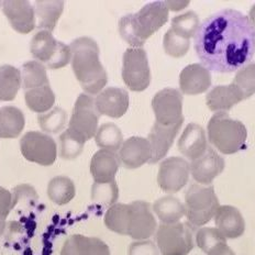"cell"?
Here are the masks:
<instances>
[{
	"label": "cell",
	"mask_w": 255,
	"mask_h": 255,
	"mask_svg": "<svg viewBox=\"0 0 255 255\" xmlns=\"http://www.w3.org/2000/svg\"><path fill=\"white\" fill-rule=\"evenodd\" d=\"M194 38L195 52L201 64L215 73L239 71L255 54V29L248 15L235 9L209 15Z\"/></svg>",
	"instance_id": "6da1fadb"
},
{
	"label": "cell",
	"mask_w": 255,
	"mask_h": 255,
	"mask_svg": "<svg viewBox=\"0 0 255 255\" xmlns=\"http://www.w3.org/2000/svg\"><path fill=\"white\" fill-rule=\"evenodd\" d=\"M72 67L77 81L89 95H98L108 82L107 72L99 60V46L94 39L82 36L71 45Z\"/></svg>",
	"instance_id": "7a4b0ae2"
},
{
	"label": "cell",
	"mask_w": 255,
	"mask_h": 255,
	"mask_svg": "<svg viewBox=\"0 0 255 255\" xmlns=\"http://www.w3.org/2000/svg\"><path fill=\"white\" fill-rule=\"evenodd\" d=\"M169 10L165 1H152L135 13L119 20V33L132 47H142L146 40L167 22Z\"/></svg>",
	"instance_id": "3957f363"
},
{
	"label": "cell",
	"mask_w": 255,
	"mask_h": 255,
	"mask_svg": "<svg viewBox=\"0 0 255 255\" xmlns=\"http://www.w3.org/2000/svg\"><path fill=\"white\" fill-rule=\"evenodd\" d=\"M208 139L222 154H235L246 146L248 130L241 121L226 113H217L208 122Z\"/></svg>",
	"instance_id": "277c9868"
},
{
	"label": "cell",
	"mask_w": 255,
	"mask_h": 255,
	"mask_svg": "<svg viewBox=\"0 0 255 255\" xmlns=\"http://www.w3.org/2000/svg\"><path fill=\"white\" fill-rule=\"evenodd\" d=\"M220 204L214 187L191 185L185 194V209L187 222L193 228L207 225L215 217Z\"/></svg>",
	"instance_id": "5b68a950"
},
{
	"label": "cell",
	"mask_w": 255,
	"mask_h": 255,
	"mask_svg": "<svg viewBox=\"0 0 255 255\" xmlns=\"http://www.w3.org/2000/svg\"><path fill=\"white\" fill-rule=\"evenodd\" d=\"M30 51L33 57L51 70L66 66L72 60L71 47L57 41L52 32L41 30L36 32L30 43Z\"/></svg>",
	"instance_id": "8992f818"
},
{
	"label": "cell",
	"mask_w": 255,
	"mask_h": 255,
	"mask_svg": "<svg viewBox=\"0 0 255 255\" xmlns=\"http://www.w3.org/2000/svg\"><path fill=\"white\" fill-rule=\"evenodd\" d=\"M194 229L189 223L161 225L155 232L156 244L162 255H188L195 247Z\"/></svg>",
	"instance_id": "52a82bcc"
},
{
	"label": "cell",
	"mask_w": 255,
	"mask_h": 255,
	"mask_svg": "<svg viewBox=\"0 0 255 255\" xmlns=\"http://www.w3.org/2000/svg\"><path fill=\"white\" fill-rule=\"evenodd\" d=\"M122 79L132 92H143L151 83V70L147 54L142 47H130L122 60Z\"/></svg>",
	"instance_id": "ba28073f"
},
{
	"label": "cell",
	"mask_w": 255,
	"mask_h": 255,
	"mask_svg": "<svg viewBox=\"0 0 255 255\" xmlns=\"http://www.w3.org/2000/svg\"><path fill=\"white\" fill-rule=\"evenodd\" d=\"M99 116L95 99L90 95L81 94L74 106L68 130L86 143L97 133Z\"/></svg>",
	"instance_id": "9c48e42d"
},
{
	"label": "cell",
	"mask_w": 255,
	"mask_h": 255,
	"mask_svg": "<svg viewBox=\"0 0 255 255\" xmlns=\"http://www.w3.org/2000/svg\"><path fill=\"white\" fill-rule=\"evenodd\" d=\"M20 148L24 158L43 166L52 165L57 156V146L53 137L39 131L26 132L20 140Z\"/></svg>",
	"instance_id": "30bf717a"
},
{
	"label": "cell",
	"mask_w": 255,
	"mask_h": 255,
	"mask_svg": "<svg viewBox=\"0 0 255 255\" xmlns=\"http://www.w3.org/2000/svg\"><path fill=\"white\" fill-rule=\"evenodd\" d=\"M155 122L162 126L184 124L183 95L175 88H164L152 99Z\"/></svg>",
	"instance_id": "8fae6325"
},
{
	"label": "cell",
	"mask_w": 255,
	"mask_h": 255,
	"mask_svg": "<svg viewBox=\"0 0 255 255\" xmlns=\"http://www.w3.org/2000/svg\"><path fill=\"white\" fill-rule=\"evenodd\" d=\"M190 174L189 163L183 157L172 156L161 163L157 174V184L163 191L175 194L183 189Z\"/></svg>",
	"instance_id": "7c38bea8"
},
{
	"label": "cell",
	"mask_w": 255,
	"mask_h": 255,
	"mask_svg": "<svg viewBox=\"0 0 255 255\" xmlns=\"http://www.w3.org/2000/svg\"><path fill=\"white\" fill-rule=\"evenodd\" d=\"M157 230V223L151 206L146 201L136 200L130 204V219L128 236L136 241L147 240Z\"/></svg>",
	"instance_id": "4fadbf2b"
},
{
	"label": "cell",
	"mask_w": 255,
	"mask_h": 255,
	"mask_svg": "<svg viewBox=\"0 0 255 255\" xmlns=\"http://www.w3.org/2000/svg\"><path fill=\"white\" fill-rule=\"evenodd\" d=\"M225 159L218 154L211 146L207 151L189 164L190 174L196 182L201 185H209L218 175L225 169Z\"/></svg>",
	"instance_id": "5bb4252c"
},
{
	"label": "cell",
	"mask_w": 255,
	"mask_h": 255,
	"mask_svg": "<svg viewBox=\"0 0 255 255\" xmlns=\"http://www.w3.org/2000/svg\"><path fill=\"white\" fill-rule=\"evenodd\" d=\"M1 7L10 24L19 33H30L35 28V9L29 1L8 0L2 1Z\"/></svg>",
	"instance_id": "9a60e30c"
},
{
	"label": "cell",
	"mask_w": 255,
	"mask_h": 255,
	"mask_svg": "<svg viewBox=\"0 0 255 255\" xmlns=\"http://www.w3.org/2000/svg\"><path fill=\"white\" fill-rule=\"evenodd\" d=\"M129 94L127 90L118 87H108L102 90L95 99L96 108L99 115L118 119L124 116L129 108Z\"/></svg>",
	"instance_id": "2e32d148"
},
{
	"label": "cell",
	"mask_w": 255,
	"mask_h": 255,
	"mask_svg": "<svg viewBox=\"0 0 255 255\" xmlns=\"http://www.w3.org/2000/svg\"><path fill=\"white\" fill-rule=\"evenodd\" d=\"M120 163L127 168L133 169L150 163L152 150L150 142L141 136H131L126 140L119 150Z\"/></svg>",
	"instance_id": "e0dca14e"
},
{
	"label": "cell",
	"mask_w": 255,
	"mask_h": 255,
	"mask_svg": "<svg viewBox=\"0 0 255 255\" xmlns=\"http://www.w3.org/2000/svg\"><path fill=\"white\" fill-rule=\"evenodd\" d=\"M211 86V74L203 64H190L180 72L179 88L185 95H200Z\"/></svg>",
	"instance_id": "ac0fdd59"
},
{
	"label": "cell",
	"mask_w": 255,
	"mask_h": 255,
	"mask_svg": "<svg viewBox=\"0 0 255 255\" xmlns=\"http://www.w3.org/2000/svg\"><path fill=\"white\" fill-rule=\"evenodd\" d=\"M182 126L183 124H177L174 126H162L157 122L154 124L147 136L152 150V158L150 164H155L165 157Z\"/></svg>",
	"instance_id": "d6986e66"
},
{
	"label": "cell",
	"mask_w": 255,
	"mask_h": 255,
	"mask_svg": "<svg viewBox=\"0 0 255 255\" xmlns=\"http://www.w3.org/2000/svg\"><path fill=\"white\" fill-rule=\"evenodd\" d=\"M206 132L203 127L196 124H189L178 140V150L190 161L197 159L207 151Z\"/></svg>",
	"instance_id": "ffe728a7"
},
{
	"label": "cell",
	"mask_w": 255,
	"mask_h": 255,
	"mask_svg": "<svg viewBox=\"0 0 255 255\" xmlns=\"http://www.w3.org/2000/svg\"><path fill=\"white\" fill-rule=\"evenodd\" d=\"M217 229L226 239H237L246 231V221L242 214L233 206H220L215 215Z\"/></svg>",
	"instance_id": "44dd1931"
},
{
	"label": "cell",
	"mask_w": 255,
	"mask_h": 255,
	"mask_svg": "<svg viewBox=\"0 0 255 255\" xmlns=\"http://www.w3.org/2000/svg\"><path fill=\"white\" fill-rule=\"evenodd\" d=\"M120 159L116 152L107 150H99L90 162V173L95 183L114 182L117 172L119 169Z\"/></svg>",
	"instance_id": "7402d4cb"
},
{
	"label": "cell",
	"mask_w": 255,
	"mask_h": 255,
	"mask_svg": "<svg viewBox=\"0 0 255 255\" xmlns=\"http://www.w3.org/2000/svg\"><path fill=\"white\" fill-rule=\"evenodd\" d=\"M244 100L242 93L235 84L216 86L207 94L206 103L211 111L225 113Z\"/></svg>",
	"instance_id": "603a6c76"
},
{
	"label": "cell",
	"mask_w": 255,
	"mask_h": 255,
	"mask_svg": "<svg viewBox=\"0 0 255 255\" xmlns=\"http://www.w3.org/2000/svg\"><path fill=\"white\" fill-rule=\"evenodd\" d=\"M25 126V118L19 108L6 106L0 109V137L13 139L20 135Z\"/></svg>",
	"instance_id": "cb8c5ba5"
},
{
	"label": "cell",
	"mask_w": 255,
	"mask_h": 255,
	"mask_svg": "<svg viewBox=\"0 0 255 255\" xmlns=\"http://www.w3.org/2000/svg\"><path fill=\"white\" fill-rule=\"evenodd\" d=\"M153 210L164 225L177 223L186 215L185 205L173 196L157 199L153 205Z\"/></svg>",
	"instance_id": "d4e9b609"
},
{
	"label": "cell",
	"mask_w": 255,
	"mask_h": 255,
	"mask_svg": "<svg viewBox=\"0 0 255 255\" xmlns=\"http://www.w3.org/2000/svg\"><path fill=\"white\" fill-rule=\"evenodd\" d=\"M34 9L38 28L52 32V30H54L58 19L61 18L64 9V2L36 1Z\"/></svg>",
	"instance_id": "484cf974"
},
{
	"label": "cell",
	"mask_w": 255,
	"mask_h": 255,
	"mask_svg": "<svg viewBox=\"0 0 255 255\" xmlns=\"http://www.w3.org/2000/svg\"><path fill=\"white\" fill-rule=\"evenodd\" d=\"M22 86L21 72L11 65L0 66V100L10 102L17 96Z\"/></svg>",
	"instance_id": "4316f807"
},
{
	"label": "cell",
	"mask_w": 255,
	"mask_h": 255,
	"mask_svg": "<svg viewBox=\"0 0 255 255\" xmlns=\"http://www.w3.org/2000/svg\"><path fill=\"white\" fill-rule=\"evenodd\" d=\"M130 219V204H115L105 215V225L109 230L121 236H128Z\"/></svg>",
	"instance_id": "83f0119b"
},
{
	"label": "cell",
	"mask_w": 255,
	"mask_h": 255,
	"mask_svg": "<svg viewBox=\"0 0 255 255\" xmlns=\"http://www.w3.org/2000/svg\"><path fill=\"white\" fill-rule=\"evenodd\" d=\"M26 106L34 113L44 114L51 110L55 103V95L50 85L26 90L24 94Z\"/></svg>",
	"instance_id": "f1b7e54d"
},
{
	"label": "cell",
	"mask_w": 255,
	"mask_h": 255,
	"mask_svg": "<svg viewBox=\"0 0 255 255\" xmlns=\"http://www.w3.org/2000/svg\"><path fill=\"white\" fill-rule=\"evenodd\" d=\"M76 189L73 180L66 176H56L47 185L49 198L56 205H66L75 197Z\"/></svg>",
	"instance_id": "f546056e"
},
{
	"label": "cell",
	"mask_w": 255,
	"mask_h": 255,
	"mask_svg": "<svg viewBox=\"0 0 255 255\" xmlns=\"http://www.w3.org/2000/svg\"><path fill=\"white\" fill-rule=\"evenodd\" d=\"M21 78H22V87L25 90L50 85L45 66L36 61H29L23 64L21 70Z\"/></svg>",
	"instance_id": "4dcf8cb0"
},
{
	"label": "cell",
	"mask_w": 255,
	"mask_h": 255,
	"mask_svg": "<svg viewBox=\"0 0 255 255\" xmlns=\"http://www.w3.org/2000/svg\"><path fill=\"white\" fill-rule=\"evenodd\" d=\"M95 140L97 145L102 150H107L111 152H117L120 150L124 144V135L121 130L115 124H104L100 126L95 135Z\"/></svg>",
	"instance_id": "1f68e13d"
},
{
	"label": "cell",
	"mask_w": 255,
	"mask_h": 255,
	"mask_svg": "<svg viewBox=\"0 0 255 255\" xmlns=\"http://www.w3.org/2000/svg\"><path fill=\"white\" fill-rule=\"evenodd\" d=\"M119 197V189L116 180L110 183H94L92 187L93 203L100 208H110Z\"/></svg>",
	"instance_id": "d6a6232c"
},
{
	"label": "cell",
	"mask_w": 255,
	"mask_h": 255,
	"mask_svg": "<svg viewBox=\"0 0 255 255\" xmlns=\"http://www.w3.org/2000/svg\"><path fill=\"white\" fill-rule=\"evenodd\" d=\"M200 25L198 14L194 11H187L178 14L172 19L171 29L175 33L183 36L185 39H190L195 36Z\"/></svg>",
	"instance_id": "836d02e7"
},
{
	"label": "cell",
	"mask_w": 255,
	"mask_h": 255,
	"mask_svg": "<svg viewBox=\"0 0 255 255\" xmlns=\"http://www.w3.org/2000/svg\"><path fill=\"white\" fill-rule=\"evenodd\" d=\"M233 84L242 93L244 99L255 94V63H250L238 71Z\"/></svg>",
	"instance_id": "e575fe53"
},
{
	"label": "cell",
	"mask_w": 255,
	"mask_h": 255,
	"mask_svg": "<svg viewBox=\"0 0 255 255\" xmlns=\"http://www.w3.org/2000/svg\"><path fill=\"white\" fill-rule=\"evenodd\" d=\"M163 46L164 51H165L167 55L175 58H179L187 54L190 46V41L176 34L169 28L165 35H164Z\"/></svg>",
	"instance_id": "d590c367"
},
{
	"label": "cell",
	"mask_w": 255,
	"mask_h": 255,
	"mask_svg": "<svg viewBox=\"0 0 255 255\" xmlns=\"http://www.w3.org/2000/svg\"><path fill=\"white\" fill-rule=\"evenodd\" d=\"M66 117L65 110L60 107H55L47 113L41 114L38 120L42 130L49 132V133H57L65 126Z\"/></svg>",
	"instance_id": "8d00e7d4"
},
{
	"label": "cell",
	"mask_w": 255,
	"mask_h": 255,
	"mask_svg": "<svg viewBox=\"0 0 255 255\" xmlns=\"http://www.w3.org/2000/svg\"><path fill=\"white\" fill-rule=\"evenodd\" d=\"M85 142L74 134L71 130L64 131L60 136L61 156L65 159H73L82 153Z\"/></svg>",
	"instance_id": "74e56055"
},
{
	"label": "cell",
	"mask_w": 255,
	"mask_h": 255,
	"mask_svg": "<svg viewBox=\"0 0 255 255\" xmlns=\"http://www.w3.org/2000/svg\"><path fill=\"white\" fill-rule=\"evenodd\" d=\"M227 242V239L217 228H201L196 233V244L205 253H208L217 244Z\"/></svg>",
	"instance_id": "f35d334b"
},
{
	"label": "cell",
	"mask_w": 255,
	"mask_h": 255,
	"mask_svg": "<svg viewBox=\"0 0 255 255\" xmlns=\"http://www.w3.org/2000/svg\"><path fill=\"white\" fill-rule=\"evenodd\" d=\"M88 247L89 237L74 235L64 243L61 255H88Z\"/></svg>",
	"instance_id": "ab89813d"
},
{
	"label": "cell",
	"mask_w": 255,
	"mask_h": 255,
	"mask_svg": "<svg viewBox=\"0 0 255 255\" xmlns=\"http://www.w3.org/2000/svg\"><path fill=\"white\" fill-rule=\"evenodd\" d=\"M129 255H159V251L156 244L150 240L135 241L130 244L128 249Z\"/></svg>",
	"instance_id": "60d3db41"
},
{
	"label": "cell",
	"mask_w": 255,
	"mask_h": 255,
	"mask_svg": "<svg viewBox=\"0 0 255 255\" xmlns=\"http://www.w3.org/2000/svg\"><path fill=\"white\" fill-rule=\"evenodd\" d=\"M14 208L12 193L0 186V220L6 221L10 211Z\"/></svg>",
	"instance_id": "b9f144b4"
},
{
	"label": "cell",
	"mask_w": 255,
	"mask_h": 255,
	"mask_svg": "<svg viewBox=\"0 0 255 255\" xmlns=\"http://www.w3.org/2000/svg\"><path fill=\"white\" fill-rule=\"evenodd\" d=\"M88 255H111L109 247L98 238H89Z\"/></svg>",
	"instance_id": "7bdbcfd3"
},
{
	"label": "cell",
	"mask_w": 255,
	"mask_h": 255,
	"mask_svg": "<svg viewBox=\"0 0 255 255\" xmlns=\"http://www.w3.org/2000/svg\"><path fill=\"white\" fill-rule=\"evenodd\" d=\"M207 255H236L233 250L228 246L227 242L217 244L215 248H212Z\"/></svg>",
	"instance_id": "ee69618b"
},
{
	"label": "cell",
	"mask_w": 255,
	"mask_h": 255,
	"mask_svg": "<svg viewBox=\"0 0 255 255\" xmlns=\"http://www.w3.org/2000/svg\"><path fill=\"white\" fill-rule=\"evenodd\" d=\"M249 19L251 21V23L253 25V28L255 29V3L252 6V8L250 9V12H249Z\"/></svg>",
	"instance_id": "f6af8a7d"
},
{
	"label": "cell",
	"mask_w": 255,
	"mask_h": 255,
	"mask_svg": "<svg viewBox=\"0 0 255 255\" xmlns=\"http://www.w3.org/2000/svg\"><path fill=\"white\" fill-rule=\"evenodd\" d=\"M4 228H6V221L0 220V236H1L2 233H3Z\"/></svg>",
	"instance_id": "bcb514c9"
},
{
	"label": "cell",
	"mask_w": 255,
	"mask_h": 255,
	"mask_svg": "<svg viewBox=\"0 0 255 255\" xmlns=\"http://www.w3.org/2000/svg\"><path fill=\"white\" fill-rule=\"evenodd\" d=\"M2 6V2L1 1H0V7H1Z\"/></svg>",
	"instance_id": "7dc6e473"
}]
</instances>
